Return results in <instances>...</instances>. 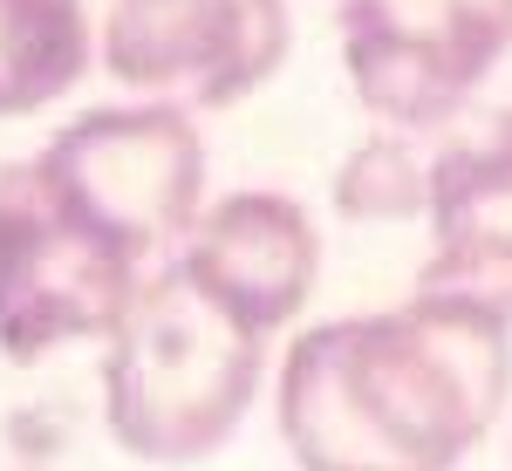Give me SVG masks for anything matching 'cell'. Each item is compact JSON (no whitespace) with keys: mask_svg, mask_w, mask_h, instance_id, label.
Instances as JSON below:
<instances>
[{"mask_svg":"<svg viewBox=\"0 0 512 471\" xmlns=\"http://www.w3.org/2000/svg\"><path fill=\"white\" fill-rule=\"evenodd\" d=\"M512 396V328L410 294L294 335L274 417L301 471H458Z\"/></svg>","mask_w":512,"mask_h":471,"instance_id":"obj_1","label":"cell"},{"mask_svg":"<svg viewBox=\"0 0 512 471\" xmlns=\"http://www.w3.org/2000/svg\"><path fill=\"white\" fill-rule=\"evenodd\" d=\"M260 369L267 335L158 260L103 335V424L144 465H198L246 424Z\"/></svg>","mask_w":512,"mask_h":471,"instance_id":"obj_2","label":"cell"},{"mask_svg":"<svg viewBox=\"0 0 512 471\" xmlns=\"http://www.w3.org/2000/svg\"><path fill=\"white\" fill-rule=\"evenodd\" d=\"M48 192L82 226L151 267L205 212V137L171 103H103L35 151Z\"/></svg>","mask_w":512,"mask_h":471,"instance_id":"obj_3","label":"cell"},{"mask_svg":"<svg viewBox=\"0 0 512 471\" xmlns=\"http://www.w3.org/2000/svg\"><path fill=\"white\" fill-rule=\"evenodd\" d=\"M137 267L48 192L35 157L0 164V355L41 362L69 342H103L130 308Z\"/></svg>","mask_w":512,"mask_h":471,"instance_id":"obj_4","label":"cell"},{"mask_svg":"<svg viewBox=\"0 0 512 471\" xmlns=\"http://www.w3.org/2000/svg\"><path fill=\"white\" fill-rule=\"evenodd\" d=\"M355 103L383 130H437L472 110L512 55V0H328Z\"/></svg>","mask_w":512,"mask_h":471,"instance_id":"obj_5","label":"cell"},{"mask_svg":"<svg viewBox=\"0 0 512 471\" xmlns=\"http://www.w3.org/2000/svg\"><path fill=\"white\" fill-rule=\"evenodd\" d=\"M294 48L287 0H110L103 69L171 110H226Z\"/></svg>","mask_w":512,"mask_h":471,"instance_id":"obj_6","label":"cell"},{"mask_svg":"<svg viewBox=\"0 0 512 471\" xmlns=\"http://www.w3.org/2000/svg\"><path fill=\"white\" fill-rule=\"evenodd\" d=\"M424 219L431 253L417 294L512 328V103H472L437 123Z\"/></svg>","mask_w":512,"mask_h":471,"instance_id":"obj_7","label":"cell"},{"mask_svg":"<svg viewBox=\"0 0 512 471\" xmlns=\"http://www.w3.org/2000/svg\"><path fill=\"white\" fill-rule=\"evenodd\" d=\"M185 274L233 308L253 335H280L308 308L321 280V233L308 205L287 192H226L192 219V233L171 253Z\"/></svg>","mask_w":512,"mask_h":471,"instance_id":"obj_8","label":"cell"},{"mask_svg":"<svg viewBox=\"0 0 512 471\" xmlns=\"http://www.w3.org/2000/svg\"><path fill=\"white\" fill-rule=\"evenodd\" d=\"M89 7L82 0H0V117H35L89 76Z\"/></svg>","mask_w":512,"mask_h":471,"instance_id":"obj_9","label":"cell"},{"mask_svg":"<svg viewBox=\"0 0 512 471\" xmlns=\"http://www.w3.org/2000/svg\"><path fill=\"white\" fill-rule=\"evenodd\" d=\"M431 157H437V130H383L376 123L335 171L342 219H362V226L417 219L431 205Z\"/></svg>","mask_w":512,"mask_h":471,"instance_id":"obj_10","label":"cell"}]
</instances>
